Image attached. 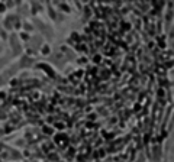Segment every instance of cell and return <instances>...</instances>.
Masks as SVG:
<instances>
[]
</instances>
